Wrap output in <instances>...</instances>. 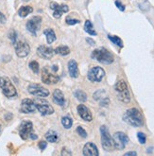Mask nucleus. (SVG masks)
<instances>
[{"instance_id":"13","label":"nucleus","mask_w":154,"mask_h":156,"mask_svg":"<svg viewBox=\"0 0 154 156\" xmlns=\"http://www.w3.org/2000/svg\"><path fill=\"white\" fill-rule=\"evenodd\" d=\"M33 131V124L29 120H25L21 123L19 127V134L23 140H26L30 137V134Z\"/></svg>"},{"instance_id":"42","label":"nucleus","mask_w":154,"mask_h":156,"mask_svg":"<svg viewBox=\"0 0 154 156\" xmlns=\"http://www.w3.org/2000/svg\"><path fill=\"white\" fill-rule=\"evenodd\" d=\"M52 69H53L54 72H56V71L58 70V66H52Z\"/></svg>"},{"instance_id":"11","label":"nucleus","mask_w":154,"mask_h":156,"mask_svg":"<svg viewBox=\"0 0 154 156\" xmlns=\"http://www.w3.org/2000/svg\"><path fill=\"white\" fill-rule=\"evenodd\" d=\"M15 48V53L19 58H25L26 57L30 52V47L28 43L24 41H17L14 44Z\"/></svg>"},{"instance_id":"4","label":"nucleus","mask_w":154,"mask_h":156,"mask_svg":"<svg viewBox=\"0 0 154 156\" xmlns=\"http://www.w3.org/2000/svg\"><path fill=\"white\" fill-rule=\"evenodd\" d=\"M0 88H1L2 93L5 97L11 98L17 96V91L12 84V80L8 77H1L0 78Z\"/></svg>"},{"instance_id":"24","label":"nucleus","mask_w":154,"mask_h":156,"mask_svg":"<svg viewBox=\"0 0 154 156\" xmlns=\"http://www.w3.org/2000/svg\"><path fill=\"white\" fill-rule=\"evenodd\" d=\"M84 30L85 32H87L89 35H92V36H96V31L94 30V26L92 24V22L90 20H86L85 24H84Z\"/></svg>"},{"instance_id":"19","label":"nucleus","mask_w":154,"mask_h":156,"mask_svg":"<svg viewBox=\"0 0 154 156\" xmlns=\"http://www.w3.org/2000/svg\"><path fill=\"white\" fill-rule=\"evenodd\" d=\"M52 98H53V101L55 102L56 104L60 105V106H63L65 104V95H63V93L60 89H56L55 91L53 92Z\"/></svg>"},{"instance_id":"7","label":"nucleus","mask_w":154,"mask_h":156,"mask_svg":"<svg viewBox=\"0 0 154 156\" xmlns=\"http://www.w3.org/2000/svg\"><path fill=\"white\" fill-rule=\"evenodd\" d=\"M113 141H114V150L121 151L127 146V144L129 143L130 139L126 133H124L122 132H117L113 136Z\"/></svg>"},{"instance_id":"25","label":"nucleus","mask_w":154,"mask_h":156,"mask_svg":"<svg viewBox=\"0 0 154 156\" xmlns=\"http://www.w3.org/2000/svg\"><path fill=\"white\" fill-rule=\"evenodd\" d=\"M108 39L110 40L113 44H114L116 47H118L120 48H123V41L121 38H119L118 36H116V35H111V34H109L108 35Z\"/></svg>"},{"instance_id":"39","label":"nucleus","mask_w":154,"mask_h":156,"mask_svg":"<svg viewBox=\"0 0 154 156\" xmlns=\"http://www.w3.org/2000/svg\"><path fill=\"white\" fill-rule=\"evenodd\" d=\"M125 156H136L137 155V152L136 151H129V152H126L125 154H124Z\"/></svg>"},{"instance_id":"18","label":"nucleus","mask_w":154,"mask_h":156,"mask_svg":"<svg viewBox=\"0 0 154 156\" xmlns=\"http://www.w3.org/2000/svg\"><path fill=\"white\" fill-rule=\"evenodd\" d=\"M83 155L84 156H98L99 152L96 144L88 142L83 147Z\"/></svg>"},{"instance_id":"26","label":"nucleus","mask_w":154,"mask_h":156,"mask_svg":"<svg viewBox=\"0 0 154 156\" xmlns=\"http://www.w3.org/2000/svg\"><path fill=\"white\" fill-rule=\"evenodd\" d=\"M54 51H55V54H59L61 56H67V55L70 53L69 48L65 47V45H60V47L54 49Z\"/></svg>"},{"instance_id":"9","label":"nucleus","mask_w":154,"mask_h":156,"mask_svg":"<svg viewBox=\"0 0 154 156\" xmlns=\"http://www.w3.org/2000/svg\"><path fill=\"white\" fill-rule=\"evenodd\" d=\"M42 17L41 16H33L32 18L26 22V30H28L32 35L36 36L37 31L41 29V25H42Z\"/></svg>"},{"instance_id":"28","label":"nucleus","mask_w":154,"mask_h":156,"mask_svg":"<svg viewBox=\"0 0 154 156\" xmlns=\"http://www.w3.org/2000/svg\"><path fill=\"white\" fill-rule=\"evenodd\" d=\"M61 124L62 126L65 128V129H70L73 125V120H72V118L68 115H65V116H62L61 117Z\"/></svg>"},{"instance_id":"32","label":"nucleus","mask_w":154,"mask_h":156,"mask_svg":"<svg viewBox=\"0 0 154 156\" xmlns=\"http://www.w3.org/2000/svg\"><path fill=\"white\" fill-rule=\"evenodd\" d=\"M65 22H66V24H67V25H69V26H74V25H77V24H79L80 21H79V19H74V18L66 17Z\"/></svg>"},{"instance_id":"38","label":"nucleus","mask_w":154,"mask_h":156,"mask_svg":"<svg viewBox=\"0 0 154 156\" xmlns=\"http://www.w3.org/2000/svg\"><path fill=\"white\" fill-rule=\"evenodd\" d=\"M61 155H62V156H65V155H72V153H71L70 151L68 152L67 150H66L65 148H63L62 151H61Z\"/></svg>"},{"instance_id":"33","label":"nucleus","mask_w":154,"mask_h":156,"mask_svg":"<svg viewBox=\"0 0 154 156\" xmlns=\"http://www.w3.org/2000/svg\"><path fill=\"white\" fill-rule=\"evenodd\" d=\"M9 37H10V39L12 40V43L13 44L17 42V34H16V32H15L14 30H12V31L10 33V35H9Z\"/></svg>"},{"instance_id":"41","label":"nucleus","mask_w":154,"mask_h":156,"mask_svg":"<svg viewBox=\"0 0 154 156\" xmlns=\"http://www.w3.org/2000/svg\"><path fill=\"white\" fill-rule=\"evenodd\" d=\"M30 138H31L32 140H36V139H37V138H38V136H37V135H36L35 133H31L30 134Z\"/></svg>"},{"instance_id":"20","label":"nucleus","mask_w":154,"mask_h":156,"mask_svg":"<svg viewBox=\"0 0 154 156\" xmlns=\"http://www.w3.org/2000/svg\"><path fill=\"white\" fill-rule=\"evenodd\" d=\"M68 72L69 75L72 78H78L79 77V67L78 63L75 60H70L68 62Z\"/></svg>"},{"instance_id":"36","label":"nucleus","mask_w":154,"mask_h":156,"mask_svg":"<svg viewBox=\"0 0 154 156\" xmlns=\"http://www.w3.org/2000/svg\"><path fill=\"white\" fill-rule=\"evenodd\" d=\"M38 146H39V148H40L41 151H44V150H46V148L47 147V143L46 141H40Z\"/></svg>"},{"instance_id":"29","label":"nucleus","mask_w":154,"mask_h":156,"mask_svg":"<svg viewBox=\"0 0 154 156\" xmlns=\"http://www.w3.org/2000/svg\"><path fill=\"white\" fill-rule=\"evenodd\" d=\"M30 68L32 70L33 73H35V74H38L39 70H40V68H39V63L36 62V61H31L30 62Z\"/></svg>"},{"instance_id":"5","label":"nucleus","mask_w":154,"mask_h":156,"mask_svg":"<svg viewBox=\"0 0 154 156\" xmlns=\"http://www.w3.org/2000/svg\"><path fill=\"white\" fill-rule=\"evenodd\" d=\"M100 134H101V146H102V148L107 151H114V147L113 137L111 136L110 133H109V129L106 126L100 127Z\"/></svg>"},{"instance_id":"16","label":"nucleus","mask_w":154,"mask_h":156,"mask_svg":"<svg viewBox=\"0 0 154 156\" xmlns=\"http://www.w3.org/2000/svg\"><path fill=\"white\" fill-rule=\"evenodd\" d=\"M37 54L39 57H41L43 59L50 60L54 56L55 51H54L53 48L46 47V45H40V47L37 48Z\"/></svg>"},{"instance_id":"10","label":"nucleus","mask_w":154,"mask_h":156,"mask_svg":"<svg viewBox=\"0 0 154 156\" xmlns=\"http://www.w3.org/2000/svg\"><path fill=\"white\" fill-rule=\"evenodd\" d=\"M42 81L44 83H46L47 85H51V84H56L60 81V78L56 75L52 74V73L49 71L48 67H44L43 71H42Z\"/></svg>"},{"instance_id":"2","label":"nucleus","mask_w":154,"mask_h":156,"mask_svg":"<svg viewBox=\"0 0 154 156\" xmlns=\"http://www.w3.org/2000/svg\"><path fill=\"white\" fill-rule=\"evenodd\" d=\"M91 58L97 61L98 62L103 63V65H111L114 61V55L105 48H99L95 49L91 54Z\"/></svg>"},{"instance_id":"40","label":"nucleus","mask_w":154,"mask_h":156,"mask_svg":"<svg viewBox=\"0 0 154 156\" xmlns=\"http://www.w3.org/2000/svg\"><path fill=\"white\" fill-rule=\"evenodd\" d=\"M86 42H87L90 45H95V44H96V42H95L93 39H91V38H86Z\"/></svg>"},{"instance_id":"6","label":"nucleus","mask_w":154,"mask_h":156,"mask_svg":"<svg viewBox=\"0 0 154 156\" xmlns=\"http://www.w3.org/2000/svg\"><path fill=\"white\" fill-rule=\"evenodd\" d=\"M34 102L36 105V109L38 110L42 115H52L54 113L53 107L49 104L47 100L44 99L43 98H36L34 100Z\"/></svg>"},{"instance_id":"37","label":"nucleus","mask_w":154,"mask_h":156,"mask_svg":"<svg viewBox=\"0 0 154 156\" xmlns=\"http://www.w3.org/2000/svg\"><path fill=\"white\" fill-rule=\"evenodd\" d=\"M6 21H7V18H6V16L0 12V23H2V24H5L6 23Z\"/></svg>"},{"instance_id":"1","label":"nucleus","mask_w":154,"mask_h":156,"mask_svg":"<svg viewBox=\"0 0 154 156\" xmlns=\"http://www.w3.org/2000/svg\"><path fill=\"white\" fill-rule=\"evenodd\" d=\"M123 120L133 127H141L144 125V117L141 112L136 108L127 110L123 115Z\"/></svg>"},{"instance_id":"15","label":"nucleus","mask_w":154,"mask_h":156,"mask_svg":"<svg viewBox=\"0 0 154 156\" xmlns=\"http://www.w3.org/2000/svg\"><path fill=\"white\" fill-rule=\"evenodd\" d=\"M36 109V105L34 100L30 98H25L22 100L21 102V108H20V112L23 114H31L34 113Z\"/></svg>"},{"instance_id":"14","label":"nucleus","mask_w":154,"mask_h":156,"mask_svg":"<svg viewBox=\"0 0 154 156\" xmlns=\"http://www.w3.org/2000/svg\"><path fill=\"white\" fill-rule=\"evenodd\" d=\"M50 9L53 11V16L56 19L61 17L63 13H66L69 11V7L65 4H58L56 2H51L50 3Z\"/></svg>"},{"instance_id":"27","label":"nucleus","mask_w":154,"mask_h":156,"mask_svg":"<svg viewBox=\"0 0 154 156\" xmlns=\"http://www.w3.org/2000/svg\"><path fill=\"white\" fill-rule=\"evenodd\" d=\"M74 96L80 102H85L87 100V95H86V93H84L82 90H76L74 92Z\"/></svg>"},{"instance_id":"35","label":"nucleus","mask_w":154,"mask_h":156,"mask_svg":"<svg viewBox=\"0 0 154 156\" xmlns=\"http://www.w3.org/2000/svg\"><path fill=\"white\" fill-rule=\"evenodd\" d=\"M109 103H110V100H109V98L107 97H105L102 99H100V105L101 106H108Z\"/></svg>"},{"instance_id":"31","label":"nucleus","mask_w":154,"mask_h":156,"mask_svg":"<svg viewBox=\"0 0 154 156\" xmlns=\"http://www.w3.org/2000/svg\"><path fill=\"white\" fill-rule=\"evenodd\" d=\"M77 133H78V134H79L82 138H86L87 137V133H86V131L83 129L82 127H80V126H79L78 128H77Z\"/></svg>"},{"instance_id":"34","label":"nucleus","mask_w":154,"mask_h":156,"mask_svg":"<svg viewBox=\"0 0 154 156\" xmlns=\"http://www.w3.org/2000/svg\"><path fill=\"white\" fill-rule=\"evenodd\" d=\"M114 4H115V6H116V8L118 9L119 11H121V12H124L125 11V6L121 3V1L120 0H115V2H114Z\"/></svg>"},{"instance_id":"8","label":"nucleus","mask_w":154,"mask_h":156,"mask_svg":"<svg viewBox=\"0 0 154 156\" xmlns=\"http://www.w3.org/2000/svg\"><path fill=\"white\" fill-rule=\"evenodd\" d=\"M104 77H105V71L103 68L99 66L92 67L88 71V74H87L88 80L92 82H100Z\"/></svg>"},{"instance_id":"30","label":"nucleus","mask_w":154,"mask_h":156,"mask_svg":"<svg viewBox=\"0 0 154 156\" xmlns=\"http://www.w3.org/2000/svg\"><path fill=\"white\" fill-rule=\"evenodd\" d=\"M137 138H138L139 143L142 144V145H144L145 143L147 142V136H146V134H145L144 133L139 132V133H137Z\"/></svg>"},{"instance_id":"23","label":"nucleus","mask_w":154,"mask_h":156,"mask_svg":"<svg viewBox=\"0 0 154 156\" xmlns=\"http://www.w3.org/2000/svg\"><path fill=\"white\" fill-rule=\"evenodd\" d=\"M33 12V9L32 7L30 6H23L19 9V11H18V15L20 17H26L30 13H31Z\"/></svg>"},{"instance_id":"21","label":"nucleus","mask_w":154,"mask_h":156,"mask_svg":"<svg viewBox=\"0 0 154 156\" xmlns=\"http://www.w3.org/2000/svg\"><path fill=\"white\" fill-rule=\"evenodd\" d=\"M44 36L47 37V44H52L54 41H56L57 37H56V34L54 32V30L52 29H47L44 30Z\"/></svg>"},{"instance_id":"22","label":"nucleus","mask_w":154,"mask_h":156,"mask_svg":"<svg viewBox=\"0 0 154 156\" xmlns=\"http://www.w3.org/2000/svg\"><path fill=\"white\" fill-rule=\"evenodd\" d=\"M46 139L50 143H56L59 139V135L55 131L50 130L46 133Z\"/></svg>"},{"instance_id":"43","label":"nucleus","mask_w":154,"mask_h":156,"mask_svg":"<svg viewBox=\"0 0 154 156\" xmlns=\"http://www.w3.org/2000/svg\"><path fill=\"white\" fill-rule=\"evenodd\" d=\"M0 132H1V125H0Z\"/></svg>"},{"instance_id":"3","label":"nucleus","mask_w":154,"mask_h":156,"mask_svg":"<svg viewBox=\"0 0 154 156\" xmlns=\"http://www.w3.org/2000/svg\"><path fill=\"white\" fill-rule=\"evenodd\" d=\"M114 90L117 94V98L121 102L129 103L131 101V94L129 91V87L123 80L116 82L114 85Z\"/></svg>"},{"instance_id":"17","label":"nucleus","mask_w":154,"mask_h":156,"mask_svg":"<svg viewBox=\"0 0 154 156\" xmlns=\"http://www.w3.org/2000/svg\"><path fill=\"white\" fill-rule=\"evenodd\" d=\"M77 110H78V113H79V116L82 118L84 121H87V122L92 121V119H93L92 114H91V112H90V110L85 105L79 104L77 107Z\"/></svg>"},{"instance_id":"12","label":"nucleus","mask_w":154,"mask_h":156,"mask_svg":"<svg viewBox=\"0 0 154 156\" xmlns=\"http://www.w3.org/2000/svg\"><path fill=\"white\" fill-rule=\"evenodd\" d=\"M28 91L30 93L35 97H38V98H46L48 97L49 95V91L44 88L39 84H30L28 87Z\"/></svg>"}]
</instances>
